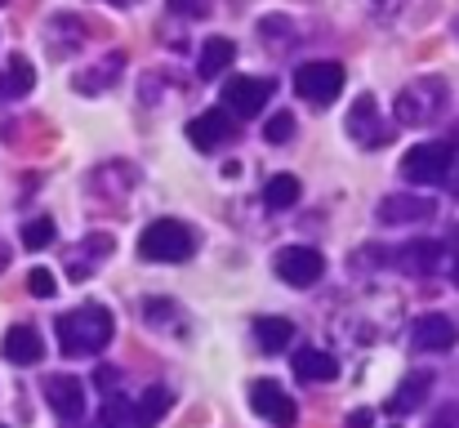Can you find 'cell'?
<instances>
[{"mask_svg":"<svg viewBox=\"0 0 459 428\" xmlns=\"http://www.w3.org/2000/svg\"><path fill=\"white\" fill-rule=\"evenodd\" d=\"M112 344V312L103 303H81L58 317V348L67 357H94Z\"/></svg>","mask_w":459,"mask_h":428,"instance_id":"obj_1","label":"cell"},{"mask_svg":"<svg viewBox=\"0 0 459 428\" xmlns=\"http://www.w3.org/2000/svg\"><path fill=\"white\" fill-rule=\"evenodd\" d=\"M192 250H196V237H192V228L178 223V219H156V223L143 228V237H139V255H143L148 264H183Z\"/></svg>","mask_w":459,"mask_h":428,"instance_id":"obj_2","label":"cell"},{"mask_svg":"<svg viewBox=\"0 0 459 428\" xmlns=\"http://www.w3.org/2000/svg\"><path fill=\"white\" fill-rule=\"evenodd\" d=\"M446 99H451V90L442 76H420L397 94V121L402 126H433L442 117Z\"/></svg>","mask_w":459,"mask_h":428,"instance_id":"obj_3","label":"cell"},{"mask_svg":"<svg viewBox=\"0 0 459 428\" xmlns=\"http://www.w3.org/2000/svg\"><path fill=\"white\" fill-rule=\"evenodd\" d=\"M455 161V143H415L402 156V179L411 183H442Z\"/></svg>","mask_w":459,"mask_h":428,"instance_id":"obj_4","label":"cell"},{"mask_svg":"<svg viewBox=\"0 0 459 428\" xmlns=\"http://www.w3.org/2000/svg\"><path fill=\"white\" fill-rule=\"evenodd\" d=\"M268 99H273V81L268 76H232L223 85V108L219 112L250 121V117H259V108H268Z\"/></svg>","mask_w":459,"mask_h":428,"instance_id":"obj_5","label":"cell"},{"mask_svg":"<svg viewBox=\"0 0 459 428\" xmlns=\"http://www.w3.org/2000/svg\"><path fill=\"white\" fill-rule=\"evenodd\" d=\"M339 90H343V67L339 63H304L295 72V94L307 99V103H316V108L334 103Z\"/></svg>","mask_w":459,"mask_h":428,"instance_id":"obj_6","label":"cell"},{"mask_svg":"<svg viewBox=\"0 0 459 428\" xmlns=\"http://www.w3.org/2000/svg\"><path fill=\"white\" fill-rule=\"evenodd\" d=\"M250 406H255L259 420H268L273 428H295V420H299L290 393H286L277 380H255V384H250Z\"/></svg>","mask_w":459,"mask_h":428,"instance_id":"obj_7","label":"cell"},{"mask_svg":"<svg viewBox=\"0 0 459 428\" xmlns=\"http://www.w3.org/2000/svg\"><path fill=\"white\" fill-rule=\"evenodd\" d=\"M321 273H325V259H321V250H312V246H286L281 255H277V277L286 285H316L321 282Z\"/></svg>","mask_w":459,"mask_h":428,"instance_id":"obj_8","label":"cell"},{"mask_svg":"<svg viewBox=\"0 0 459 428\" xmlns=\"http://www.w3.org/2000/svg\"><path fill=\"white\" fill-rule=\"evenodd\" d=\"M348 135L361 143V147H384V143L393 139V130L379 121V108H375L370 94H361V99L352 103V112H348Z\"/></svg>","mask_w":459,"mask_h":428,"instance_id":"obj_9","label":"cell"},{"mask_svg":"<svg viewBox=\"0 0 459 428\" xmlns=\"http://www.w3.org/2000/svg\"><path fill=\"white\" fill-rule=\"evenodd\" d=\"M459 330L451 317H442V312H429V317H420L415 326H411V344L420 348V353H446V348H455Z\"/></svg>","mask_w":459,"mask_h":428,"instance_id":"obj_10","label":"cell"},{"mask_svg":"<svg viewBox=\"0 0 459 428\" xmlns=\"http://www.w3.org/2000/svg\"><path fill=\"white\" fill-rule=\"evenodd\" d=\"M0 357L13 362V366H36V362L45 357L40 330H36V326H9V330H4V344H0Z\"/></svg>","mask_w":459,"mask_h":428,"instance_id":"obj_11","label":"cell"},{"mask_svg":"<svg viewBox=\"0 0 459 428\" xmlns=\"http://www.w3.org/2000/svg\"><path fill=\"white\" fill-rule=\"evenodd\" d=\"M45 393H49V406H54L63 420H81V415H85V384H81L76 375H54V380L45 384Z\"/></svg>","mask_w":459,"mask_h":428,"instance_id":"obj_12","label":"cell"},{"mask_svg":"<svg viewBox=\"0 0 459 428\" xmlns=\"http://www.w3.org/2000/svg\"><path fill=\"white\" fill-rule=\"evenodd\" d=\"M228 135H232V117H223L219 108L214 112H201L196 121H187V143L196 152H214L219 143H228Z\"/></svg>","mask_w":459,"mask_h":428,"instance_id":"obj_13","label":"cell"},{"mask_svg":"<svg viewBox=\"0 0 459 428\" xmlns=\"http://www.w3.org/2000/svg\"><path fill=\"white\" fill-rule=\"evenodd\" d=\"M334 375H339V362L330 353H321V348H299L295 353V380H304V384H330Z\"/></svg>","mask_w":459,"mask_h":428,"instance_id":"obj_14","label":"cell"},{"mask_svg":"<svg viewBox=\"0 0 459 428\" xmlns=\"http://www.w3.org/2000/svg\"><path fill=\"white\" fill-rule=\"evenodd\" d=\"M429 214H433V201H424V197H384L379 201L384 223H420Z\"/></svg>","mask_w":459,"mask_h":428,"instance_id":"obj_15","label":"cell"},{"mask_svg":"<svg viewBox=\"0 0 459 428\" xmlns=\"http://www.w3.org/2000/svg\"><path fill=\"white\" fill-rule=\"evenodd\" d=\"M237 58V45L228 40V36H210L205 45H201V58H196V72H201V81H214L219 72H228V63Z\"/></svg>","mask_w":459,"mask_h":428,"instance_id":"obj_16","label":"cell"},{"mask_svg":"<svg viewBox=\"0 0 459 428\" xmlns=\"http://www.w3.org/2000/svg\"><path fill=\"white\" fill-rule=\"evenodd\" d=\"M442 259H446V250L437 241H415V246H402L397 268H406V273H433V268H442Z\"/></svg>","mask_w":459,"mask_h":428,"instance_id":"obj_17","label":"cell"},{"mask_svg":"<svg viewBox=\"0 0 459 428\" xmlns=\"http://www.w3.org/2000/svg\"><path fill=\"white\" fill-rule=\"evenodd\" d=\"M429 389H433V375L429 371H420V375H411L402 389H397V397L388 402V411L393 415H406V411H415V406H424V397H429Z\"/></svg>","mask_w":459,"mask_h":428,"instance_id":"obj_18","label":"cell"},{"mask_svg":"<svg viewBox=\"0 0 459 428\" xmlns=\"http://www.w3.org/2000/svg\"><path fill=\"white\" fill-rule=\"evenodd\" d=\"M31 85H36L31 63H27L22 54H13V58H9V67L0 72V99H18V94H27Z\"/></svg>","mask_w":459,"mask_h":428,"instance_id":"obj_19","label":"cell"},{"mask_svg":"<svg viewBox=\"0 0 459 428\" xmlns=\"http://www.w3.org/2000/svg\"><path fill=\"white\" fill-rule=\"evenodd\" d=\"M255 339H259V348L277 353V348H286V344L295 339V326H290L286 317H259V321H255Z\"/></svg>","mask_w":459,"mask_h":428,"instance_id":"obj_20","label":"cell"},{"mask_svg":"<svg viewBox=\"0 0 459 428\" xmlns=\"http://www.w3.org/2000/svg\"><path fill=\"white\" fill-rule=\"evenodd\" d=\"M117 72H121V54H112L103 67H90V72H76V90L81 94H99V90H108V85H117Z\"/></svg>","mask_w":459,"mask_h":428,"instance_id":"obj_21","label":"cell"},{"mask_svg":"<svg viewBox=\"0 0 459 428\" xmlns=\"http://www.w3.org/2000/svg\"><path fill=\"white\" fill-rule=\"evenodd\" d=\"M264 201H268L273 210H290V205L299 201V179H295V174H273L268 188H264Z\"/></svg>","mask_w":459,"mask_h":428,"instance_id":"obj_22","label":"cell"},{"mask_svg":"<svg viewBox=\"0 0 459 428\" xmlns=\"http://www.w3.org/2000/svg\"><path fill=\"white\" fill-rule=\"evenodd\" d=\"M169 402H174V397H169V389H160V384H156V389H148V393H143V397L134 402V415H139V428H152L156 420H160V415L169 411Z\"/></svg>","mask_w":459,"mask_h":428,"instance_id":"obj_23","label":"cell"},{"mask_svg":"<svg viewBox=\"0 0 459 428\" xmlns=\"http://www.w3.org/2000/svg\"><path fill=\"white\" fill-rule=\"evenodd\" d=\"M103 428H139V415H134V402L126 393H112L103 402Z\"/></svg>","mask_w":459,"mask_h":428,"instance_id":"obj_24","label":"cell"},{"mask_svg":"<svg viewBox=\"0 0 459 428\" xmlns=\"http://www.w3.org/2000/svg\"><path fill=\"white\" fill-rule=\"evenodd\" d=\"M49 241H54V223H49V219H31V223L22 228V246H27V250H45Z\"/></svg>","mask_w":459,"mask_h":428,"instance_id":"obj_25","label":"cell"},{"mask_svg":"<svg viewBox=\"0 0 459 428\" xmlns=\"http://www.w3.org/2000/svg\"><path fill=\"white\" fill-rule=\"evenodd\" d=\"M290 135H295V117H290V112H277V117L264 126V139L268 143H290Z\"/></svg>","mask_w":459,"mask_h":428,"instance_id":"obj_26","label":"cell"},{"mask_svg":"<svg viewBox=\"0 0 459 428\" xmlns=\"http://www.w3.org/2000/svg\"><path fill=\"white\" fill-rule=\"evenodd\" d=\"M27 290H31L36 299H54L58 282H54V273H49V268H31V273H27Z\"/></svg>","mask_w":459,"mask_h":428,"instance_id":"obj_27","label":"cell"},{"mask_svg":"<svg viewBox=\"0 0 459 428\" xmlns=\"http://www.w3.org/2000/svg\"><path fill=\"white\" fill-rule=\"evenodd\" d=\"M165 9L178 13V18H205V13H210L205 0H165Z\"/></svg>","mask_w":459,"mask_h":428,"instance_id":"obj_28","label":"cell"},{"mask_svg":"<svg viewBox=\"0 0 459 428\" xmlns=\"http://www.w3.org/2000/svg\"><path fill=\"white\" fill-rule=\"evenodd\" d=\"M143 312H148V321H152V326H169V317H178V308H174L169 299H148V308H143Z\"/></svg>","mask_w":459,"mask_h":428,"instance_id":"obj_29","label":"cell"},{"mask_svg":"<svg viewBox=\"0 0 459 428\" xmlns=\"http://www.w3.org/2000/svg\"><path fill=\"white\" fill-rule=\"evenodd\" d=\"M361 4H366L370 13H397V9H402L406 0H361Z\"/></svg>","mask_w":459,"mask_h":428,"instance_id":"obj_30","label":"cell"},{"mask_svg":"<svg viewBox=\"0 0 459 428\" xmlns=\"http://www.w3.org/2000/svg\"><path fill=\"white\" fill-rule=\"evenodd\" d=\"M370 420H375L370 411H352V415H348V428H370Z\"/></svg>","mask_w":459,"mask_h":428,"instance_id":"obj_31","label":"cell"},{"mask_svg":"<svg viewBox=\"0 0 459 428\" xmlns=\"http://www.w3.org/2000/svg\"><path fill=\"white\" fill-rule=\"evenodd\" d=\"M4 268H9V246L0 241V273H4Z\"/></svg>","mask_w":459,"mask_h":428,"instance_id":"obj_32","label":"cell"},{"mask_svg":"<svg viewBox=\"0 0 459 428\" xmlns=\"http://www.w3.org/2000/svg\"><path fill=\"white\" fill-rule=\"evenodd\" d=\"M0 4H9V0H0Z\"/></svg>","mask_w":459,"mask_h":428,"instance_id":"obj_33","label":"cell"},{"mask_svg":"<svg viewBox=\"0 0 459 428\" xmlns=\"http://www.w3.org/2000/svg\"><path fill=\"white\" fill-rule=\"evenodd\" d=\"M0 428H4V424H0Z\"/></svg>","mask_w":459,"mask_h":428,"instance_id":"obj_34","label":"cell"}]
</instances>
